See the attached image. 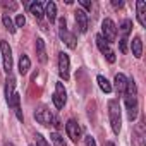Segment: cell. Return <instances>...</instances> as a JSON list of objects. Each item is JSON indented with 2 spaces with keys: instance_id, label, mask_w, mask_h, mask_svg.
I'll list each match as a JSON object with an SVG mask.
<instances>
[{
  "instance_id": "d4e9b609",
  "label": "cell",
  "mask_w": 146,
  "mask_h": 146,
  "mask_svg": "<svg viewBox=\"0 0 146 146\" xmlns=\"http://www.w3.org/2000/svg\"><path fill=\"white\" fill-rule=\"evenodd\" d=\"M50 139L53 141V144H55V146H67V144H65V141H64V137H62L58 132H52V134H50Z\"/></svg>"
},
{
  "instance_id": "f546056e",
  "label": "cell",
  "mask_w": 146,
  "mask_h": 146,
  "mask_svg": "<svg viewBox=\"0 0 146 146\" xmlns=\"http://www.w3.org/2000/svg\"><path fill=\"white\" fill-rule=\"evenodd\" d=\"M84 146H96V143H95V137H91V136H86V137H84Z\"/></svg>"
},
{
  "instance_id": "277c9868",
  "label": "cell",
  "mask_w": 146,
  "mask_h": 146,
  "mask_svg": "<svg viewBox=\"0 0 146 146\" xmlns=\"http://www.w3.org/2000/svg\"><path fill=\"white\" fill-rule=\"evenodd\" d=\"M0 50H2V60H4V69L7 74H11V70H12V48L11 45L2 40L0 41Z\"/></svg>"
},
{
  "instance_id": "83f0119b",
  "label": "cell",
  "mask_w": 146,
  "mask_h": 146,
  "mask_svg": "<svg viewBox=\"0 0 146 146\" xmlns=\"http://www.w3.org/2000/svg\"><path fill=\"white\" fill-rule=\"evenodd\" d=\"M36 143H38V146H50V144L46 143V139H45L41 134H36Z\"/></svg>"
},
{
  "instance_id": "484cf974",
  "label": "cell",
  "mask_w": 146,
  "mask_h": 146,
  "mask_svg": "<svg viewBox=\"0 0 146 146\" xmlns=\"http://www.w3.org/2000/svg\"><path fill=\"white\" fill-rule=\"evenodd\" d=\"M143 127H144V124L141 120L137 124V127H136V134H137V139H139V146H144V132H143Z\"/></svg>"
},
{
  "instance_id": "7402d4cb",
  "label": "cell",
  "mask_w": 146,
  "mask_h": 146,
  "mask_svg": "<svg viewBox=\"0 0 146 146\" xmlns=\"http://www.w3.org/2000/svg\"><path fill=\"white\" fill-rule=\"evenodd\" d=\"M2 21H4V26L7 28V31H9V33H16V24L12 23V19L9 17V14H4Z\"/></svg>"
},
{
  "instance_id": "cb8c5ba5",
  "label": "cell",
  "mask_w": 146,
  "mask_h": 146,
  "mask_svg": "<svg viewBox=\"0 0 146 146\" xmlns=\"http://www.w3.org/2000/svg\"><path fill=\"white\" fill-rule=\"evenodd\" d=\"M136 83H134V79H127V86H125V95H129V96H136Z\"/></svg>"
},
{
  "instance_id": "4dcf8cb0",
  "label": "cell",
  "mask_w": 146,
  "mask_h": 146,
  "mask_svg": "<svg viewBox=\"0 0 146 146\" xmlns=\"http://www.w3.org/2000/svg\"><path fill=\"white\" fill-rule=\"evenodd\" d=\"M52 125H53L55 129H60V127H62V124H60V120H58L57 117H53V120H52Z\"/></svg>"
},
{
  "instance_id": "4fadbf2b",
  "label": "cell",
  "mask_w": 146,
  "mask_h": 146,
  "mask_svg": "<svg viewBox=\"0 0 146 146\" xmlns=\"http://www.w3.org/2000/svg\"><path fill=\"white\" fill-rule=\"evenodd\" d=\"M136 9H137V21L144 28L146 26V2L137 0V2H136Z\"/></svg>"
},
{
  "instance_id": "e575fe53",
  "label": "cell",
  "mask_w": 146,
  "mask_h": 146,
  "mask_svg": "<svg viewBox=\"0 0 146 146\" xmlns=\"http://www.w3.org/2000/svg\"><path fill=\"white\" fill-rule=\"evenodd\" d=\"M107 146H115V144L113 143H107Z\"/></svg>"
},
{
  "instance_id": "9a60e30c",
  "label": "cell",
  "mask_w": 146,
  "mask_h": 146,
  "mask_svg": "<svg viewBox=\"0 0 146 146\" xmlns=\"http://www.w3.org/2000/svg\"><path fill=\"white\" fill-rule=\"evenodd\" d=\"M36 55H38V60H40L41 64H46L48 57H46V50H45V41H43L41 38L36 40Z\"/></svg>"
},
{
  "instance_id": "d6a6232c",
  "label": "cell",
  "mask_w": 146,
  "mask_h": 146,
  "mask_svg": "<svg viewBox=\"0 0 146 146\" xmlns=\"http://www.w3.org/2000/svg\"><path fill=\"white\" fill-rule=\"evenodd\" d=\"M4 7H5V9L11 7V9L14 11V9H17V4H14V2H11V4H9V2H4Z\"/></svg>"
},
{
  "instance_id": "7a4b0ae2",
  "label": "cell",
  "mask_w": 146,
  "mask_h": 146,
  "mask_svg": "<svg viewBox=\"0 0 146 146\" xmlns=\"http://www.w3.org/2000/svg\"><path fill=\"white\" fill-rule=\"evenodd\" d=\"M58 36L69 48H72V50L76 48V36L67 31V23L64 17H60V21H58Z\"/></svg>"
},
{
  "instance_id": "1f68e13d",
  "label": "cell",
  "mask_w": 146,
  "mask_h": 146,
  "mask_svg": "<svg viewBox=\"0 0 146 146\" xmlns=\"http://www.w3.org/2000/svg\"><path fill=\"white\" fill-rule=\"evenodd\" d=\"M79 4H81L86 11H91V4H90V2H86V0H79Z\"/></svg>"
},
{
  "instance_id": "30bf717a",
  "label": "cell",
  "mask_w": 146,
  "mask_h": 146,
  "mask_svg": "<svg viewBox=\"0 0 146 146\" xmlns=\"http://www.w3.org/2000/svg\"><path fill=\"white\" fill-rule=\"evenodd\" d=\"M124 96H125L127 117H129V120H136V117H137V110H139V107H137V98H136V96H129V95H124Z\"/></svg>"
},
{
  "instance_id": "2e32d148",
  "label": "cell",
  "mask_w": 146,
  "mask_h": 146,
  "mask_svg": "<svg viewBox=\"0 0 146 146\" xmlns=\"http://www.w3.org/2000/svg\"><path fill=\"white\" fill-rule=\"evenodd\" d=\"M29 67H31V60H29V57L28 55H21V58H19V74L21 76H24V74H28V70H29Z\"/></svg>"
},
{
  "instance_id": "ba28073f",
  "label": "cell",
  "mask_w": 146,
  "mask_h": 146,
  "mask_svg": "<svg viewBox=\"0 0 146 146\" xmlns=\"http://www.w3.org/2000/svg\"><path fill=\"white\" fill-rule=\"evenodd\" d=\"M69 67H70V62H69V55L67 53H58V74L64 81L69 79Z\"/></svg>"
},
{
  "instance_id": "52a82bcc",
  "label": "cell",
  "mask_w": 146,
  "mask_h": 146,
  "mask_svg": "<svg viewBox=\"0 0 146 146\" xmlns=\"http://www.w3.org/2000/svg\"><path fill=\"white\" fill-rule=\"evenodd\" d=\"M65 131H67V136L70 137V141L72 143H78L79 139H81V127H79V124L76 122V120H67V124H65Z\"/></svg>"
},
{
  "instance_id": "8992f818",
  "label": "cell",
  "mask_w": 146,
  "mask_h": 146,
  "mask_svg": "<svg viewBox=\"0 0 146 146\" xmlns=\"http://www.w3.org/2000/svg\"><path fill=\"white\" fill-rule=\"evenodd\" d=\"M96 45H98L100 52L105 55V58H107L110 64H113V62H115V52L110 48V45L103 40V36H102V35H98V36H96Z\"/></svg>"
},
{
  "instance_id": "4316f807",
  "label": "cell",
  "mask_w": 146,
  "mask_h": 146,
  "mask_svg": "<svg viewBox=\"0 0 146 146\" xmlns=\"http://www.w3.org/2000/svg\"><path fill=\"white\" fill-rule=\"evenodd\" d=\"M24 24H26V19H24L23 14H19V16L16 17V28H23Z\"/></svg>"
},
{
  "instance_id": "44dd1931",
  "label": "cell",
  "mask_w": 146,
  "mask_h": 146,
  "mask_svg": "<svg viewBox=\"0 0 146 146\" xmlns=\"http://www.w3.org/2000/svg\"><path fill=\"white\" fill-rule=\"evenodd\" d=\"M96 81H98V86H100V90H102V91H105V93H112V84L108 83V79H107V78L98 76V78H96Z\"/></svg>"
},
{
  "instance_id": "603a6c76",
  "label": "cell",
  "mask_w": 146,
  "mask_h": 146,
  "mask_svg": "<svg viewBox=\"0 0 146 146\" xmlns=\"http://www.w3.org/2000/svg\"><path fill=\"white\" fill-rule=\"evenodd\" d=\"M131 28H132V23H131L129 19H125V21H122V24H120V31H122V38H127V35L131 33Z\"/></svg>"
},
{
  "instance_id": "d6986e66",
  "label": "cell",
  "mask_w": 146,
  "mask_h": 146,
  "mask_svg": "<svg viewBox=\"0 0 146 146\" xmlns=\"http://www.w3.org/2000/svg\"><path fill=\"white\" fill-rule=\"evenodd\" d=\"M132 55H134L136 58H141V57H143V41H141L139 36H136V38L132 40Z\"/></svg>"
},
{
  "instance_id": "e0dca14e",
  "label": "cell",
  "mask_w": 146,
  "mask_h": 146,
  "mask_svg": "<svg viewBox=\"0 0 146 146\" xmlns=\"http://www.w3.org/2000/svg\"><path fill=\"white\" fill-rule=\"evenodd\" d=\"M29 12L40 21V19H43V16H45V11H43V5L40 4V2H33L31 5H29Z\"/></svg>"
},
{
  "instance_id": "836d02e7",
  "label": "cell",
  "mask_w": 146,
  "mask_h": 146,
  "mask_svg": "<svg viewBox=\"0 0 146 146\" xmlns=\"http://www.w3.org/2000/svg\"><path fill=\"white\" fill-rule=\"evenodd\" d=\"M112 5H113V7H122V5H124V2H120V0L117 2V0H113V2H112Z\"/></svg>"
},
{
  "instance_id": "6da1fadb",
  "label": "cell",
  "mask_w": 146,
  "mask_h": 146,
  "mask_svg": "<svg viewBox=\"0 0 146 146\" xmlns=\"http://www.w3.org/2000/svg\"><path fill=\"white\" fill-rule=\"evenodd\" d=\"M108 117H110L112 131L115 134H119L120 127H122V115H120V105H119L117 100H110L108 102Z\"/></svg>"
},
{
  "instance_id": "3957f363",
  "label": "cell",
  "mask_w": 146,
  "mask_h": 146,
  "mask_svg": "<svg viewBox=\"0 0 146 146\" xmlns=\"http://www.w3.org/2000/svg\"><path fill=\"white\" fill-rule=\"evenodd\" d=\"M102 36L107 43H113L117 40V26L112 19H105L102 24Z\"/></svg>"
},
{
  "instance_id": "f1b7e54d",
  "label": "cell",
  "mask_w": 146,
  "mask_h": 146,
  "mask_svg": "<svg viewBox=\"0 0 146 146\" xmlns=\"http://www.w3.org/2000/svg\"><path fill=\"white\" fill-rule=\"evenodd\" d=\"M119 45H120V52L125 53V52H127V38H120Z\"/></svg>"
},
{
  "instance_id": "ffe728a7",
  "label": "cell",
  "mask_w": 146,
  "mask_h": 146,
  "mask_svg": "<svg viewBox=\"0 0 146 146\" xmlns=\"http://www.w3.org/2000/svg\"><path fill=\"white\" fill-rule=\"evenodd\" d=\"M14 88H16V79H14V76L9 74V79H7V84H5V98H7V102L14 95Z\"/></svg>"
},
{
  "instance_id": "5b68a950",
  "label": "cell",
  "mask_w": 146,
  "mask_h": 146,
  "mask_svg": "<svg viewBox=\"0 0 146 146\" xmlns=\"http://www.w3.org/2000/svg\"><path fill=\"white\" fill-rule=\"evenodd\" d=\"M65 102H67V91H65L62 83H57L55 84V93H53V105H55V108H58V110L64 108Z\"/></svg>"
},
{
  "instance_id": "5bb4252c",
  "label": "cell",
  "mask_w": 146,
  "mask_h": 146,
  "mask_svg": "<svg viewBox=\"0 0 146 146\" xmlns=\"http://www.w3.org/2000/svg\"><path fill=\"white\" fill-rule=\"evenodd\" d=\"M115 91L117 95H125V86H127V78L124 74H117L115 76Z\"/></svg>"
},
{
  "instance_id": "7c38bea8",
  "label": "cell",
  "mask_w": 146,
  "mask_h": 146,
  "mask_svg": "<svg viewBox=\"0 0 146 146\" xmlns=\"http://www.w3.org/2000/svg\"><path fill=\"white\" fill-rule=\"evenodd\" d=\"M7 103H9V107H11V108H14V112H16L17 119H19V120H23L24 117H23V112H21V96H19V93H14Z\"/></svg>"
},
{
  "instance_id": "ac0fdd59",
  "label": "cell",
  "mask_w": 146,
  "mask_h": 146,
  "mask_svg": "<svg viewBox=\"0 0 146 146\" xmlns=\"http://www.w3.org/2000/svg\"><path fill=\"white\" fill-rule=\"evenodd\" d=\"M45 14H46V17H48L50 23H55V19H57V5L53 2H48L45 5Z\"/></svg>"
},
{
  "instance_id": "9c48e42d",
  "label": "cell",
  "mask_w": 146,
  "mask_h": 146,
  "mask_svg": "<svg viewBox=\"0 0 146 146\" xmlns=\"http://www.w3.org/2000/svg\"><path fill=\"white\" fill-rule=\"evenodd\" d=\"M35 119H36V122L41 124V125H50L52 120H53V115H52V112H50L46 107H40V108L35 112Z\"/></svg>"
},
{
  "instance_id": "8fae6325",
  "label": "cell",
  "mask_w": 146,
  "mask_h": 146,
  "mask_svg": "<svg viewBox=\"0 0 146 146\" xmlns=\"http://www.w3.org/2000/svg\"><path fill=\"white\" fill-rule=\"evenodd\" d=\"M74 17H76V24H78V29L81 33H86L88 31V14L81 9H78L74 12Z\"/></svg>"
}]
</instances>
